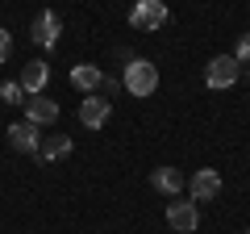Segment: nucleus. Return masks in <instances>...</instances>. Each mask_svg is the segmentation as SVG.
Instances as JSON below:
<instances>
[{
	"mask_svg": "<svg viewBox=\"0 0 250 234\" xmlns=\"http://www.w3.org/2000/svg\"><path fill=\"white\" fill-rule=\"evenodd\" d=\"M217 192H221V171L217 167H200L188 176V201H217Z\"/></svg>",
	"mask_w": 250,
	"mask_h": 234,
	"instance_id": "3",
	"label": "nucleus"
},
{
	"mask_svg": "<svg viewBox=\"0 0 250 234\" xmlns=\"http://www.w3.org/2000/svg\"><path fill=\"white\" fill-rule=\"evenodd\" d=\"M238 80H242V63L233 59V54H217V59H208V67H205V84H208L213 92L233 88Z\"/></svg>",
	"mask_w": 250,
	"mask_h": 234,
	"instance_id": "2",
	"label": "nucleus"
},
{
	"mask_svg": "<svg viewBox=\"0 0 250 234\" xmlns=\"http://www.w3.org/2000/svg\"><path fill=\"white\" fill-rule=\"evenodd\" d=\"M71 146H75V142H71L67 134H50L42 146H38V159H42V163H59V159L71 155Z\"/></svg>",
	"mask_w": 250,
	"mask_h": 234,
	"instance_id": "13",
	"label": "nucleus"
},
{
	"mask_svg": "<svg viewBox=\"0 0 250 234\" xmlns=\"http://www.w3.org/2000/svg\"><path fill=\"white\" fill-rule=\"evenodd\" d=\"M21 92L25 96H42L46 92V84H50V67L42 63V59H34V63H25V71H21Z\"/></svg>",
	"mask_w": 250,
	"mask_h": 234,
	"instance_id": "11",
	"label": "nucleus"
},
{
	"mask_svg": "<svg viewBox=\"0 0 250 234\" xmlns=\"http://www.w3.org/2000/svg\"><path fill=\"white\" fill-rule=\"evenodd\" d=\"M163 21H167V4H163V0H138L134 9H129V25L134 29H159Z\"/></svg>",
	"mask_w": 250,
	"mask_h": 234,
	"instance_id": "5",
	"label": "nucleus"
},
{
	"mask_svg": "<svg viewBox=\"0 0 250 234\" xmlns=\"http://www.w3.org/2000/svg\"><path fill=\"white\" fill-rule=\"evenodd\" d=\"M150 188H154V192H163L167 201H175L179 192L188 188V180H184V171H179V167H154V176H150Z\"/></svg>",
	"mask_w": 250,
	"mask_h": 234,
	"instance_id": "10",
	"label": "nucleus"
},
{
	"mask_svg": "<svg viewBox=\"0 0 250 234\" xmlns=\"http://www.w3.org/2000/svg\"><path fill=\"white\" fill-rule=\"evenodd\" d=\"M233 59H238L242 67L250 63V34H242V38H238V50H233Z\"/></svg>",
	"mask_w": 250,
	"mask_h": 234,
	"instance_id": "15",
	"label": "nucleus"
},
{
	"mask_svg": "<svg viewBox=\"0 0 250 234\" xmlns=\"http://www.w3.org/2000/svg\"><path fill=\"white\" fill-rule=\"evenodd\" d=\"M121 88L129 92V96H150L154 88H159V67L150 63V59H129L125 63V75H121Z\"/></svg>",
	"mask_w": 250,
	"mask_h": 234,
	"instance_id": "1",
	"label": "nucleus"
},
{
	"mask_svg": "<svg viewBox=\"0 0 250 234\" xmlns=\"http://www.w3.org/2000/svg\"><path fill=\"white\" fill-rule=\"evenodd\" d=\"M117 88H121V80H113V75H104V80H100V96H104V100L113 96Z\"/></svg>",
	"mask_w": 250,
	"mask_h": 234,
	"instance_id": "17",
	"label": "nucleus"
},
{
	"mask_svg": "<svg viewBox=\"0 0 250 234\" xmlns=\"http://www.w3.org/2000/svg\"><path fill=\"white\" fill-rule=\"evenodd\" d=\"M9 54H13V38H9V29L0 25V63H9Z\"/></svg>",
	"mask_w": 250,
	"mask_h": 234,
	"instance_id": "16",
	"label": "nucleus"
},
{
	"mask_svg": "<svg viewBox=\"0 0 250 234\" xmlns=\"http://www.w3.org/2000/svg\"><path fill=\"white\" fill-rule=\"evenodd\" d=\"M25 121H29V126H38V130L54 126V121H59V100H50L46 92H42V96H29L25 100Z\"/></svg>",
	"mask_w": 250,
	"mask_h": 234,
	"instance_id": "8",
	"label": "nucleus"
},
{
	"mask_svg": "<svg viewBox=\"0 0 250 234\" xmlns=\"http://www.w3.org/2000/svg\"><path fill=\"white\" fill-rule=\"evenodd\" d=\"M9 146L21 155H38V146H42V130L29 126V121H13L9 126Z\"/></svg>",
	"mask_w": 250,
	"mask_h": 234,
	"instance_id": "9",
	"label": "nucleus"
},
{
	"mask_svg": "<svg viewBox=\"0 0 250 234\" xmlns=\"http://www.w3.org/2000/svg\"><path fill=\"white\" fill-rule=\"evenodd\" d=\"M59 34H62V21H59V13H50V9H42L34 17V42L42 46V50H54V46H59Z\"/></svg>",
	"mask_w": 250,
	"mask_h": 234,
	"instance_id": "6",
	"label": "nucleus"
},
{
	"mask_svg": "<svg viewBox=\"0 0 250 234\" xmlns=\"http://www.w3.org/2000/svg\"><path fill=\"white\" fill-rule=\"evenodd\" d=\"M0 100H4V105H25L21 84H17V80H13V84H0Z\"/></svg>",
	"mask_w": 250,
	"mask_h": 234,
	"instance_id": "14",
	"label": "nucleus"
},
{
	"mask_svg": "<svg viewBox=\"0 0 250 234\" xmlns=\"http://www.w3.org/2000/svg\"><path fill=\"white\" fill-rule=\"evenodd\" d=\"M100 80H104V71H100L96 63H75L71 67V84L75 88H83L92 96V92H100Z\"/></svg>",
	"mask_w": 250,
	"mask_h": 234,
	"instance_id": "12",
	"label": "nucleus"
},
{
	"mask_svg": "<svg viewBox=\"0 0 250 234\" xmlns=\"http://www.w3.org/2000/svg\"><path fill=\"white\" fill-rule=\"evenodd\" d=\"M167 222H171V230L175 234H192L200 226V205L196 201H167Z\"/></svg>",
	"mask_w": 250,
	"mask_h": 234,
	"instance_id": "4",
	"label": "nucleus"
},
{
	"mask_svg": "<svg viewBox=\"0 0 250 234\" xmlns=\"http://www.w3.org/2000/svg\"><path fill=\"white\" fill-rule=\"evenodd\" d=\"M113 117V100H104L100 92H92V96H83V105H80V126H88V130H100Z\"/></svg>",
	"mask_w": 250,
	"mask_h": 234,
	"instance_id": "7",
	"label": "nucleus"
}]
</instances>
